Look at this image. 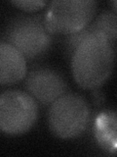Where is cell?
<instances>
[{"mask_svg": "<svg viewBox=\"0 0 117 157\" xmlns=\"http://www.w3.org/2000/svg\"><path fill=\"white\" fill-rule=\"evenodd\" d=\"M90 119V108L82 96L68 93L58 98L49 111V127L61 139H72L85 131Z\"/></svg>", "mask_w": 117, "mask_h": 157, "instance_id": "3957f363", "label": "cell"}, {"mask_svg": "<svg viewBox=\"0 0 117 157\" xmlns=\"http://www.w3.org/2000/svg\"><path fill=\"white\" fill-rule=\"evenodd\" d=\"M27 75L26 57L12 45L0 43V82L2 85L15 83Z\"/></svg>", "mask_w": 117, "mask_h": 157, "instance_id": "52a82bcc", "label": "cell"}, {"mask_svg": "<svg viewBox=\"0 0 117 157\" xmlns=\"http://www.w3.org/2000/svg\"><path fill=\"white\" fill-rule=\"evenodd\" d=\"M11 3L18 8L27 12L36 11V10L43 8L47 4L46 1H42V0H20V1H11Z\"/></svg>", "mask_w": 117, "mask_h": 157, "instance_id": "9c48e42d", "label": "cell"}, {"mask_svg": "<svg viewBox=\"0 0 117 157\" xmlns=\"http://www.w3.org/2000/svg\"><path fill=\"white\" fill-rule=\"evenodd\" d=\"M38 116L35 99L21 90H6L0 97V128L5 134L16 136L29 131Z\"/></svg>", "mask_w": 117, "mask_h": 157, "instance_id": "5b68a950", "label": "cell"}, {"mask_svg": "<svg viewBox=\"0 0 117 157\" xmlns=\"http://www.w3.org/2000/svg\"><path fill=\"white\" fill-rule=\"evenodd\" d=\"M110 4L112 5V7H113L114 12H115V13H117V0H115V1L110 2Z\"/></svg>", "mask_w": 117, "mask_h": 157, "instance_id": "30bf717a", "label": "cell"}, {"mask_svg": "<svg viewBox=\"0 0 117 157\" xmlns=\"http://www.w3.org/2000/svg\"><path fill=\"white\" fill-rule=\"evenodd\" d=\"M98 9L94 0L52 1L45 13V25L51 33L71 34L89 25Z\"/></svg>", "mask_w": 117, "mask_h": 157, "instance_id": "277c9868", "label": "cell"}, {"mask_svg": "<svg viewBox=\"0 0 117 157\" xmlns=\"http://www.w3.org/2000/svg\"><path fill=\"white\" fill-rule=\"evenodd\" d=\"M15 47L27 59L45 53L52 43L42 15H19L10 21L2 33V40Z\"/></svg>", "mask_w": 117, "mask_h": 157, "instance_id": "7a4b0ae2", "label": "cell"}, {"mask_svg": "<svg viewBox=\"0 0 117 157\" xmlns=\"http://www.w3.org/2000/svg\"><path fill=\"white\" fill-rule=\"evenodd\" d=\"M113 67L112 42L99 33L88 36L71 56L73 78L82 88L101 86L111 75Z\"/></svg>", "mask_w": 117, "mask_h": 157, "instance_id": "6da1fadb", "label": "cell"}, {"mask_svg": "<svg viewBox=\"0 0 117 157\" xmlns=\"http://www.w3.org/2000/svg\"><path fill=\"white\" fill-rule=\"evenodd\" d=\"M86 37L92 33L104 34L110 42L117 39V13L114 11H104L82 29Z\"/></svg>", "mask_w": 117, "mask_h": 157, "instance_id": "ba28073f", "label": "cell"}, {"mask_svg": "<svg viewBox=\"0 0 117 157\" xmlns=\"http://www.w3.org/2000/svg\"><path fill=\"white\" fill-rule=\"evenodd\" d=\"M26 86L31 96L43 105H52L66 94L67 83L58 71L38 67L28 73Z\"/></svg>", "mask_w": 117, "mask_h": 157, "instance_id": "8992f818", "label": "cell"}]
</instances>
